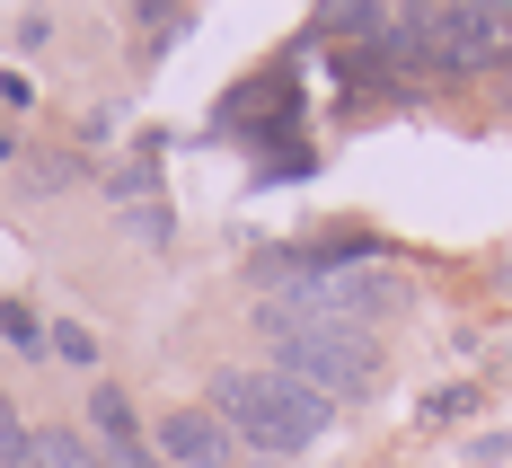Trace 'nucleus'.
I'll list each match as a JSON object with an SVG mask.
<instances>
[{
  "label": "nucleus",
  "instance_id": "obj_9",
  "mask_svg": "<svg viewBox=\"0 0 512 468\" xmlns=\"http://www.w3.org/2000/svg\"><path fill=\"white\" fill-rule=\"evenodd\" d=\"M27 460H36V433L9 416V398H0V468H27Z\"/></svg>",
  "mask_w": 512,
  "mask_h": 468
},
{
  "label": "nucleus",
  "instance_id": "obj_8",
  "mask_svg": "<svg viewBox=\"0 0 512 468\" xmlns=\"http://www.w3.org/2000/svg\"><path fill=\"white\" fill-rule=\"evenodd\" d=\"M0 336H9L18 354H45V345H53V327H45L36 310H0Z\"/></svg>",
  "mask_w": 512,
  "mask_h": 468
},
{
  "label": "nucleus",
  "instance_id": "obj_2",
  "mask_svg": "<svg viewBox=\"0 0 512 468\" xmlns=\"http://www.w3.org/2000/svg\"><path fill=\"white\" fill-rule=\"evenodd\" d=\"M265 354L283 380H301L309 398H362L380 380V345L371 336H345V327H318V318L265 310Z\"/></svg>",
  "mask_w": 512,
  "mask_h": 468
},
{
  "label": "nucleus",
  "instance_id": "obj_3",
  "mask_svg": "<svg viewBox=\"0 0 512 468\" xmlns=\"http://www.w3.org/2000/svg\"><path fill=\"white\" fill-rule=\"evenodd\" d=\"M407 301V283L389 265H327V274H301L274 310L292 318H318V327H345V336H371V318H389Z\"/></svg>",
  "mask_w": 512,
  "mask_h": 468
},
{
  "label": "nucleus",
  "instance_id": "obj_10",
  "mask_svg": "<svg viewBox=\"0 0 512 468\" xmlns=\"http://www.w3.org/2000/svg\"><path fill=\"white\" fill-rule=\"evenodd\" d=\"M53 354H62V363H98V336H89V327H53Z\"/></svg>",
  "mask_w": 512,
  "mask_h": 468
},
{
  "label": "nucleus",
  "instance_id": "obj_6",
  "mask_svg": "<svg viewBox=\"0 0 512 468\" xmlns=\"http://www.w3.org/2000/svg\"><path fill=\"white\" fill-rule=\"evenodd\" d=\"M89 424H98V451L115 468H159L151 442H142V424H133V398H124V389H89Z\"/></svg>",
  "mask_w": 512,
  "mask_h": 468
},
{
  "label": "nucleus",
  "instance_id": "obj_5",
  "mask_svg": "<svg viewBox=\"0 0 512 468\" xmlns=\"http://www.w3.org/2000/svg\"><path fill=\"white\" fill-rule=\"evenodd\" d=\"M159 451L177 468H239V433L212 416V407H168L159 416Z\"/></svg>",
  "mask_w": 512,
  "mask_h": 468
},
{
  "label": "nucleus",
  "instance_id": "obj_11",
  "mask_svg": "<svg viewBox=\"0 0 512 468\" xmlns=\"http://www.w3.org/2000/svg\"><path fill=\"white\" fill-rule=\"evenodd\" d=\"M27 468H45V460H27Z\"/></svg>",
  "mask_w": 512,
  "mask_h": 468
},
{
  "label": "nucleus",
  "instance_id": "obj_1",
  "mask_svg": "<svg viewBox=\"0 0 512 468\" xmlns=\"http://www.w3.org/2000/svg\"><path fill=\"white\" fill-rule=\"evenodd\" d=\"M204 407L248 451H265V460H292V451H309L327 433V398H309L301 380H283V371H221Z\"/></svg>",
  "mask_w": 512,
  "mask_h": 468
},
{
  "label": "nucleus",
  "instance_id": "obj_7",
  "mask_svg": "<svg viewBox=\"0 0 512 468\" xmlns=\"http://www.w3.org/2000/svg\"><path fill=\"white\" fill-rule=\"evenodd\" d=\"M36 460H45V468H115L98 442H89V433H71V424H36Z\"/></svg>",
  "mask_w": 512,
  "mask_h": 468
},
{
  "label": "nucleus",
  "instance_id": "obj_4",
  "mask_svg": "<svg viewBox=\"0 0 512 468\" xmlns=\"http://www.w3.org/2000/svg\"><path fill=\"white\" fill-rule=\"evenodd\" d=\"M433 71H486L512 53V9H415Z\"/></svg>",
  "mask_w": 512,
  "mask_h": 468
}]
</instances>
